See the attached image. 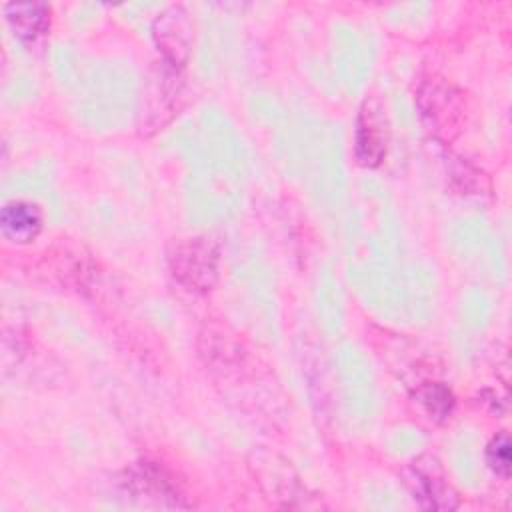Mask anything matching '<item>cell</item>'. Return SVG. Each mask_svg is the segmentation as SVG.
Returning a JSON list of instances; mask_svg holds the SVG:
<instances>
[{
    "label": "cell",
    "instance_id": "5b68a950",
    "mask_svg": "<svg viewBox=\"0 0 512 512\" xmlns=\"http://www.w3.org/2000/svg\"><path fill=\"white\" fill-rule=\"evenodd\" d=\"M6 20L20 40L34 42L46 34L50 10L44 4H8Z\"/></svg>",
    "mask_w": 512,
    "mask_h": 512
},
{
    "label": "cell",
    "instance_id": "7a4b0ae2",
    "mask_svg": "<svg viewBox=\"0 0 512 512\" xmlns=\"http://www.w3.org/2000/svg\"><path fill=\"white\" fill-rule=\"evenodd\" d=\"M420 110L430 130L436 134H448L456 130V122L460 120V94L442 82H426L418 96Z\"/></svg>",
    "mask_w": 512,
    "mask_h": 512
},
{
    "label": "cell",
    "instance_id": "3957f363",
    "mask_svg": "<svg viewBox=\"0 0 512 512\" xmlns=\"http://www.w3.org/2000/svg\"><path fill=\"white\" fill-rule=\"evenodd\" d=\"M180 8H170L156 20V38L172 62H182L188 56V22Z\"/></svg>",
    "mask_w": 512,
    "mask_h": 512
},
{
    "label": "cell",
    "instance_id": "ba28073f",
    "mask_svg": "<svg viewBox=\"0 0 512 512\" xmlns=\"http://www.w3.org/2000/svg\"><path fill=\"white\" fill-rule=\"evenodd\" d=\"M130 484L134 486L136 494H144L148 498H166V496H176V488L172 486V482L154 466L144 464L140 466Z\"/></svg>",
    "mask_w": 512,
    "mask_h": 512
},
{
    "label": "cell",
    "instance_id": "8992f818",
    "mask_svg": "<svg viewBox=\"0 0 512 512\" xmlns=\"http://www.w3.org/2000/svg\"><path fill=\"white\" fill-rule=\"evenodd\" d=\"M408 484L412 486L414 500L422 502L426 508H454L456 496L452 494L450 486L438 478L434 472H426L422 468H412L408 474Z\"/></svg>",
    "mask_w": 512,
    "mask_h": 512
},
{
    "label": "cell",
    "instance_id": "277c9868",
    "mask_svg": "<svg viewBox=\"0 0 512 512\" xmlns=\"http://www.w3.org/2000/svg\"><path fill=\"white\" fill-rule=\"evenodd\" d=\"M386 154V136L380 118L372 110H364L356 126V156L364 166H376Z\"/></svg>",
    "mask_w": 512,
    "mask_h": 512
},
{
    "label": "cell",
    "instance_id": "30bf717a",
    "mask_svg": "<svg viewBox=\"0 0 512 512\" xmlns=\"http://www.w3.org/2000/svg\"><path fill=\"white\" fill-rule=\"evenodd\" d=\"M486 458H488L490 468L496 474L508 476V472H510V442H508L506 434H498L496 438H492V442L488 444Z\"/></svg>",
    "mask_w": 512,
    "mask_h": 512
},
{
    "label": "cell",
    "instance_id": "52a82bcc",
    "mask_svg": "<svg viewBox=\"0 0 512 512\" xmlns=\"http://www.w3.org/2000/svg\"><path fill=\"white\" fill-rule=\"evenodd\" d=\"M0 226L6 238L12 242H28L36 238L42 226L40 212L36 206L24 204V202H14L4 206L2 216H0Z\"/></svg>",
    "mask_w": 512,
    "mask_h": 512
},
{
    "label": "cell",
    "instance_id": "6da1fadb",
    "mask_svg": "<svg viewBox=\"0 0 512 512\" xmlns=\"http://www.w3.org/2000/svg\"><path fill=\"white\" fill-rule=\"evenodd\" d=\"M172 276L194 292H208L218 278V250L206 238H186L168 256Z\"/></svg>",
    "mask_w": 512,
    "mask_h": 512
},
{
    "label": "cell",
    "instance_id": "9c48e42d",
    "mask_svg": "<svg viewBox=\"0 0 512 512\" xmlns=\"http://www.w3.org/2000/svg\"><path fill=\"white\" fill-rule=\"evenodd\" d=\"M418 402L424 406V410L428 412L430 418H444L452 412L454 400L448 388H444L442 384H428L424 390H420L418 394Z\"/></svg>",
    "mask_w": 512,
    "mask_h": 512
}]
</instances>
